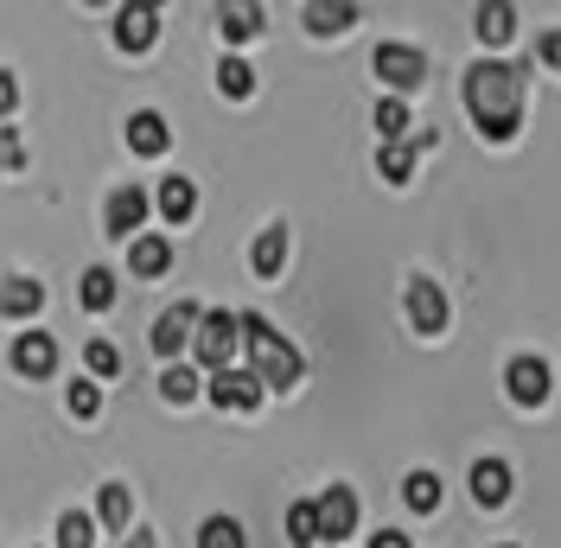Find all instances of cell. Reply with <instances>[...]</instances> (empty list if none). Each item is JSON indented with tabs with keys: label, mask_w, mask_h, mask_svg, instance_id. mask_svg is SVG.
I'll list each match as a JSON object with an SVG mask.
<instances>
[{
	"label": "cell",
	"mask_w": 561,
	"mask_h": 548,
	"mask_svg": "<svg viewBox=\"0 0 561 548\" xmlns=\"http://www.w3.org/2000/svg\"><path fill=\"white\" fill-rule=\"evenodd\" d=\"M459 96H466V115L485 140H517V128H524V65L479 58L459 77Z\"/></svg>",
	"instance_id": "obj_1"
},
{
	"label": "cell",
	"mask_w": 561,
	"mask_h": 548,
	"mask_svg": "<svg viewBox=\"0 0 561 548\" xmlns=\"http://www.w3.org/2000/svg\"><path fill=\"white\" fill-rule=\"evenodd\" d=\"M243 351H249V370H255L262 389H294V383L307 377V357L280 339L262 312H243Z\"/></svg>",
	"instance_id": "obj_2"
},
{
	"label": "cell",
	"mask_w": 561,
	"mask_h": 548,
	"mask_svg": "<svg viewBox=\"0 0 561 548\" xmlns=\"http://www.w3.org/2000/svg\"><path fill=\"white\" fill-rule=\"evenodd\" d=\"M237 344H243V319H237V312H205V319H198V332H192V351H198V364H205L210 377H217V370H230Z\"/></svg>",
	"instance_id": "obj_3"
},
{
	"label": "cell",
	"mask_w": 561,
	"mask_h": 548,
	"mask_svg": "<svg viewBox=\"0 0 561 548\" xmlns=\"http://www.w3.org/2000/svg\"><path fill=\"white\" fill-rule=\"evenodd\" d=\"M370 70L383 77V83L396 90V96H409V90H421V77H427V58H421L415 45H396V38H389V45H377Z\"/></svg>",
	"instance_id": "obj_4"
},
{
	"label": "cell",
	"mask_w": 561,
	"mask_h": 548,
	"mask_svg": "<svg viewBox=\"0 0 561 548\" xmlns=\"http://www.w3.org/2000/svg\"><path fill=\"white\" fill-rule=\"evenodd\" d=\"M402 307H409V326H415L421 339H440L447 332V294H440V281L415 274L409 294H402Z\"/></svg>",
	"instance_id": "obj_5"
},
{
	"label": "cell",
	"mask_w": 561,
	"mask_h": 548,
	"mask_svg": "<svg viewBox=\"0 0 561 548\" xmlns=\"http://www.w3.org/2000/svg\"><path fill=\"white\" fill-rule=\"evenodd\" d=\"M147 210H153V198L140 192V185H115L108 192V205H103V230L108 237H140V224H147Z\"/></svg>",
	"instance_id": "obj_6"
},
{
	"label": "cell",
	"mask_w": 561,
	"mask_h": 548,
	"mask_svg": "<svg viewBox=\"0 0 561 548\" xmlns=\"http://www.w3.org/2000/svg\"><path fill=\"white\" fill-rule=\"evenodd\" d=\"M198 319H205V307L179 300V307H167L160 319H153V332H147V344H153L160 357H179V351L192 344V332H198Z\"/></svg>",
	"instance_id": "obj_7"
},
{
	"label": "cell",
	"mask_w": 561,
	"mask_h": 548,
	"mask_svg": "<svg viewBox=\"0 0 561 548\" xmlns=\"http://www.w3.org/2000/svg\"><path fill=\"white\" fill-rule=\"evenodd\" d=\"M313 504H319V543H345L357 529V491L351 484H325Z\"/></svg>",
	"instance_id": "obj_8"
},
{
	"label": "cell",
	"mask_w": 561,
	"mask_h": 548,
	"mask_svg": "<svg viewBox=\"0 0 561 548\" xmlns=\"http://www.w3.org/2000/svg\"><path fill=\"white\" fill-rule=\"evenodd\" d=\"M210 402L217 409H230V414H249V409H262V383H255V370H217L210 377Z\"/></svg>",
	"instance_id": "obj_9"
},
{
	"label": "cell",
	"mask_w": 561,
	"mask_h": 548,
	"mask_svg": "<svg viewBox=\"0 0 561 548\" xmlns=\"http://www.w3.org/2000/svg\"><path fill=\"white\" fill-rule=\"evenodd\" d=\"M13 370L26 383H45L58 370V339H51V332H20V339H13Z\"/></svg>",
	"instance_id": "obj_10"
},
{
	"label": "cell",
	"mask_w": 561,
	"mask_h": 548,
	"mask_svg": "<svg viewBox=\"0 0 561 548\" xmlns=\"http://www.w3.org/2000/svg\"><path fill=\"white\" fill-rule=\"evenodd\" d=\"M504 389H511V402H524V409L549 402V364H542V357H511V364H504Z\"/></svg>",
	"instance_id": "obj_11"
},
{
	"label": "cell",
	"mask_w": 561,
	"mask_h": 548,
	"mask_svg": "<svg viewBox=\"0 0 561 548\" xmlns=\"http://www.w3.org/2000/svg\"><path fill=\"white\" fill-rule=\"evenodd\" d=\"M128 147H135L140 160H160V153L173 147V128H167V115H160V109H140V115H128Z\"/></svg>",
	"instance_id": "obj_12"
},
{
	"label": "cell",
	"mask_w": 561,
	"mask_h": 548,
	"mask_svg": "<svg viewBox=\"0 0 561 548\" xmlns=\"http://www.w3.org/2000/svg\"><path fill=\"white\" fill-rule=\"evenodd\" d=\"M153 38H160V13L153 7H122L115 13V45L122 52H153Z\"/></svg>",
	"instance_id": "obj_13"
},
{
	"label": "cell",
	"mask_w": 561,
	"mask_h": 548,
	"mask_svg": "<svg viewBox=\"0 0 561 548\" xmlns=\"http://www.w3.org/2000/svg\"><path fill=\"white\" fill-rule=\"evenodd\" d=\"M511 484H517V472H511L504 459H479V466H472V498H479L485 511L511 504Z\"/></svg>",
	"instance_id": "obj_14"
},
{
	"label": "cell",
	"mask_w": 561,
	"mask_h": 548,
	"mask_svg": "<svg viewBox=\"0 0 561 548\" xmlns=\"http://www.w3.org/2000/svg\"><path fill=\"white\" fill-rule=\"evenodd\" d=\"M300 20H307V33L313 38H339L345 26H357V7H345V0H307Z\"/></svg>",
	"instance_id": "obj_15"
},
{
	"label": "cell",
	"mask_w": 561,
	"mask_h": 548,
	"mask_svg": "<svg viewBox=\"0 0 561 548\" xmlns=\"http://www.w3.org/2000/svg\"><path fill=\"white\" fill-rule=\"evenodd\" d=\"M128 269H135L140 281H160V274L173 269V242L167 237H135L128 242Z\"/></svg>",
	"instance_id": "obj_16"
},
{
	"label": "cell",
	"mask_w": 561,
	"mask_h": 548,
	"mask_svg": "<svg viewBox=\"0 0 561 548\" xmlns=\"http://www.w3.org/2000/svg\"><path fill=\"white\" fill-rule=\"evenodd\" d=\"M249 269L262 274V281H275V274L287 269V224H268V230L255 237V249H249Z\"/></svg>",
	"instance_id": "obj_17"
},
{
	"label": "cell",
	"mask_w": 561,
	"mask_h": 548,
	"mask_svg": "<svg viewBox=\"0 0 561 548\" xmlns=\"http://www.w3.org/2000/svg\"><path fill=\"white\" fill-rule=\"evenodd\" d=\"M45 307V281H26V274H13L7 287H0V319H33Z\"/></svg>",
	"instance_id": "obj_18"
},
{
	"label": "cell",
	"mask_w": 561,
	"mask_h": 548,
	"mask_svg": "<svg viewBox=\"0 0 561 548\" xmlns=\"http://www.w3.org/2000/svg\"><path fill=\"white\" fill-rule=\"evenodd\" d=\"M472 33L485 38V45H511V38H517V7H504V0H485V7L472 13Z\"/></svg>",
	"instance_id": "obj_19"
},
{
	"label": "cell",
	"mask_w": 561,
	"mask_h": 548,
	"mask_svg": "<svg viewBox=\"0 0 561 548\" xmlns=\"http://www.w3.org/2000/svg\"><path fill=\"white\" fill-rule=\"evenodd\" d=\"M153 205H160L167 224H192V210H198V185L173 172V179H160V198H153Z\"/></svg>",
	"instance_id": "obj_20"
},
{
	"label": "cell",
	"mask_w": 561,
	"mask_h": 548,
	"mask_svg": "<svg viewBox=\"0 0 561 548\" xmlns=\"http://www.w3.org/2000/svg\"><path fill=\"white\" fill-rule=\"evenodd\" d=\"M217 33L230 38V45H249V38L262 33V7H217Z\"/></svg>",
	"instance_id": "obj_21"
},
{
	"label": "cell",
	"mask_w": 561,
	"mask_h": 548,
	"mask_svg": "<svg viewBox=\"0 0 561 548\" xmlns=\"http://www.w3.org/2000/svg\"><path fill=\"white\" fill-rule=\"evenodd\" d=\"M77 307H83V312H108V307H115V274H108V269L83 274V281H77Z\"/></svg>",
	"instance_id": "obj_22"
},
{
	"label": "cell",
	"mask_w": 561,
	"mask_h": 548,
	"mask_svg": "<svg viewBox=\"0 0 561 548\" xmlns=\"http://www.w3.org/2000/svg\"><path fill=\"white\" fill-rule=\"evenodd\" d=\"M217 90H224L230 103H249V96H255V70H249L243 58H237V52H230V58L217 65Z\"/></svg>",
	"instance_id": "obj_23"
},
{
	"label": "cell",
	"mask_w": 561,
	"mask_h": 548,
	"mask_svg": "<svg viewBox=\"0 0 561 548\" xmlns=\"http://www.w3.org/2000/svg\"><path fill=\"white\" fill-rule=\"evenodd\" d=\"M402 504L415 516L440 511V479H434V472H409V479H402Z\"/></svg>",
	"instance_id": "obj_24"
},
{
	"label": "cell",
	"mask_w": 561,
	"mask_h": 548,
	"mask_svg": "<svg viewBox=\"0 0 561 548\" xmlns=\"http://www.w3.org/2000/svg\"><path fill=\"white\" fill-rule=\"evenodd\" d=\"M198 548H249V536L237 516H205L198 523Z\"/></svg>",
	"instance_id": "obj_25"
},
{
	"label": "cell",
	"mask_w": 561,
	"mask_h": 548,
	"mask_svg": "<svg viewBox=\"0 0 561 548\" xmlns=\"http://www.w3.org/2000/svg\"><path fill=\"white\" fill-rule=\"evenodd\" d=\"M377 172H383L389 185H409L415 179V147L409 140H389L383 153H377Z\"/></svg>",
	"instance_id": "obj_26"
},
{
	"label": "cell",
	"mask_w": 561,
	"mask_h": 548,
	"mask_svg": "<svg viewBox=\"0 0 561 548\" xmlns=\"http://www.w3.org/2000/svg\"><path fill=\"white\" fill-rule=\"evenodd\" d=\"M128 511H135V504H128V484H103V491H96V523H103V529H128Z\"/></svg>",
	"instance_id": "obj_27"
},
{
	"label": "cell",
	"mask_w": 561,
	"mask_h": 548,
	"mask_svg": "<svg viewBox=\"0 0 561 548\" xmlns=\"http://www.w3.org/2000/svg\"><path fill=\"white\" fill-rule=\"evenodd\" d=\"M287 543H294V548H313L319 543V504H313V498H300V504L287 511Z\"/></svg>",
	"instance_id": "obj_28"
},
{
	"label": "cell",
	"mask_w": 561,
	"mask_h": 548,
	"mask_svg": "<svg viewBox=\"0 0 561 548\" xmlns=\"http://www.w3.org/2000/svg\"><path fill=\"white\" fill-rule=\"evenodd\" d=\"M58 548H96V523H90V511H65L58 516Z\"/></svg>",
	"instance_id": "obj_29"
},
{
	"label": "cell",
	"mask_w": 561,
	"mask_h": 548,
	"mask_svg": "<svg viewBox=\"0 0 561 548\" xmlns=\"http://www.w3.org/2000/svg\"><path fill=\"white\" fill-rule=\"evenodd\" d=\"M377 135H383V147L389 140H409V103L402 96H383L377 103Z\"/></svg>",
	"instance_id": "obj_30"
},
{
	"label": "cell",
	"mask_w": 561,
	"mask_h": 548,
	"mask_svg": "<svg viewBox=\"0 0 561 548\" xmlns=\"http://www.w3.org/2000/svg\"><path fill=\"white\" fill-rule=\"evenodd\" d=\"M83 370H90V377H115V370H122V351L108 339H90L83 344Z\"/></svg>",
	"instance_id": "obj_31"
},
{
	"label": "cell",
	"mask_w": 561,
	"mask_h": 548,
	"mask_svg": "<svg viewBox=\"0 0 561 548\" xmlns=\"http://www.w3.org/2000/svg\"><path fill=\"white\" fill-rule=\"evenodd\" d=\"M160 396H167V402H192V396H198V370H185V364H167V377H160Z\"/></svg>",
	"instance_id": "obj_32"
},
{
	"label": "cell",
	"mask_w": 561,
	"mask_h": 548,
	"mask_svg": "<svg viewBox=\"0 0 561 548\" xmlns=\"http://www.w3.org/2000/svg\"><path fill=\"white\" fill-rule=\"evenodd\" d=\"M70 414H77V421H96V414H103V383H70Z\"/></svg>",
	"instance_id": "obj_33"
},
{
	"label": "cell",
	"mask_w": 561,
	"mask_h": 548,
	"mask_svg": "<svg viewBox=\"0 0 561 548\" xmlns=\"http://www.w3.org/2000/svg\"><path fill=\"white\" fill-rule=\"evenodd\" d=\"M20 167H26V140L13 128H0V172H20Z\"/></svg>",
	"instance_id": "obj_34"
},
{
	"label": "cell",
	"mask_w": 561,
	"mask_h": 548,
	"mask_svg": "<svg viewBox=\"0 0 561 548\" xmlns=\"http://www.w3.org/2000/svg\"><path fill=\"white\" fill-rule=\"evenodd\" d=\"M536 58H542L549 70H561V26H556V33H542V38H536Z\"/></svg>",
	"instance_id": "obj_35"
},
{
	"label": "cell",
	"mask_w": 561,
	"mask_h": 548,
	"mask_svg": "<svg viewBox=\"0 0 561 548\" xmlns=\"http://www.w3.org/2000/svg\"><path fill=\"white\" fill-rule=\"evenodd\" d=\"M20 109V83H13V70H0V122Z\"/></svg>",
	"instance_id": "obj_36"
},
{
	"label": "cell",
	"mask_w": 561,
	"mask_h": 548,
	"mask_svg": "<svg viewBox=\"0 0 561 548\" xmlns=\"http://www.w3.org/2000/svg\"><path fill=\"white\" fill-rule=\"evenodd\" d=\"M370 548H415V543H409L402 529H377V536H370Z\"/></svg>",
	"instance_id": "obj_37"
},
{
	"label": "cell",
	"mask_w": 561,
	"mask_h": 548,
	"mask_svg": "<svg viewBox=\"0 0 561 548\" xmlns=\"http://www.w3.org/2000/svg\"><path fill=\"white\" fill-rule=\"evenodd\" d=\"M122 548H160V543H153V536H147V529H140V536H128V543H122Z\"/></svg>",
	"instance_id": "obj_38"
},
{
	"label": "cell",
	"mask_w": 561,
	"mask_h": 548,
	"mask_svg": "<svg viewBox=\"0 0 561 548\" xmlns=\"http://www.w3.org/2000/svg\"><path fill=\"white\" fill-rule=\"evenodd\" d=\"M504 548H511V543H504Z\"/></svg>",
	"instance_id": "obj_39"
}]
</instances>
